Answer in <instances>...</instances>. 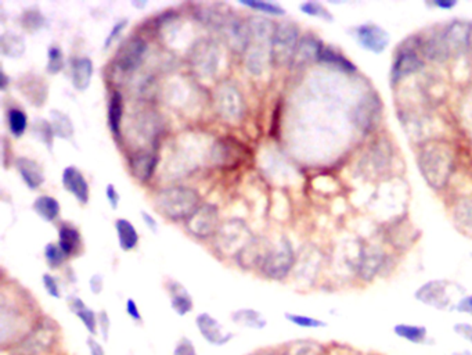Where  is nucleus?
<instances>
[{
    "instance_id": "ddd939ff",
    "label": "nucleus",
    "mask_w": 472,
    "mask_h": 355,
    "mask_svg": "<svg viewBox=\"0 0 472 355\" xmlns=\"http://www.w3.org/2000/svg\"><path fill=\"white\" fill-rule=\"evenodd\" d=\"M194 322L199 336L210 347H226L234 338V333L224 325H222V322L209 312H199L195 316Z\"/></svg>"
},
{
    "instance_id": "4468645a",
    "label": "nucleus",
    "mask_w": 472,
    "mask_h": 355,
    "mask_svg": "<svg viewBox=\"0 0 472 355\" xmlns=\"http://www.w3.org/2000/svg\"><path fill=\"white\" fill-rule=\"evenodd\" d=\"M352 37L360 48L367 52L381 55L389 45V34L374 23H366L352 28Z\"/></svg>"
},
{
    "instance_id": "c03bdc74",
    "label": "nucleus",
    "mask_w": 472,
    "mask_h": 355,
    "mask_svg": "<svg viewBox=\"0 0 472 355\" xmlns=\"http://www.w3.org/2000/svg\"><path fill=\"white\" fill-rule=\"evenodd\" d=\"M66 67V59H64V53L61 50L60 46H50L48 49V66H46V71L50 75H57L60 74Z\"/></svg>"
},
{
    "instance_id": "680f3d73",
    "label": "nucleus",
    "mask_w": 472,
    "mask_h": 355,
    "mask_svg": "<svg viewBox=\"0 0 472 355\" xmlns=\"http://www.w3.org/2000/svg\"><path fill=\"white\" fill-rule=\"evenodd\" d=\"M248 355H283V354L279 347V348H259L257 351H253Z\"/></svg>"
},
{
    "instance_id": "393cba45",
    "label": "nucleus",
    "mask_w": 472,
    "mask_h": 355,
    "mask_svg": "<svg viewBox=\"0 0 472 355\" xmlns=\"http://www.w3.org/2000/svg\"><path fill=\"white\" fill-rule=\"evenodd\" d=\"M95 73L93 60L88 56L78 57L74 60L72 73H71V82L77 92H86L92 84Z\"/></svg>"
},
{
    "instance_id": "58836bf2",
    "label": "nucleus",
    "mask_w": 472,
    "mask_h": 355,
    "mask_svg": "<svg viewBox=\"0 0 472 355\" xmlns=\"http://www.w3.org/2000/svg\"><path fill=\"white\" fill-rule=\"evenodd\" d=\"M8 125H9V131H10L12 136L19 139L27 132L28 115L21 108L12 107L8 111Z\"/></svg>"
},
{
    "instance_id": "aec40b11",
    "label": "nucleus",
    "mask_w": 472,
    "mask_h": 355,
    "mask_svg": "<svg viewBox=\"0 0 472 355\" xmlns=\"http://www.w3.org/2000/svg\"><path fill=\"white\" fill-rule=\"evenodd\" d=\"M158 164V154L154 148L140 150L130 157V172L140 182L150 181Z\"/></svg>"
},
{
    "instance_id": "052dcab7",
    "label": "nucleus",
    "mask_w": 472,
    "mask_h": 355,
    "mask_svg": "<svg viewBox=\"0 0 472 355\" xmlns=\"http://www.w3.org/2000/svg\"><path fill=\"white\" fill-rule=\"evenodd\" d=\"M433 6L442 10H450L457 6V2L455 0H436V2H433Z\"/></svg>"
},
{
    "instance_id": "20e7f679",
    "label": "nucleus",
    "mask_w": 472,
    "mask_h": 355,
    "mask_svg": "<svg viewBox=\"0 0 472 355\" xmlns=\"http://www.w3.org/2000/svg\"><path fill=\"white\" fill-rule=\"evenodd\" d=\"M418 165L428 185L433 189H440L446 185L451 173L453 160L449 148L431 146L420 153Z\"/></svg>"
},
{
    "instance_id": "13d9d810",
    "label": "nucleus",
    "mask_w": 472,
    "mask_h": 355,
    "mask_svg": "<svg viewBox=\"0 0 472 355\" xmlns=\"http://www.w3.org/2000/svg\"><path fill=\"white\" fill-rule=\"evenodd\" d=\"M89 289L95 296L101 294L104 290V276L101 274L92 275V278L89 279Z\"/></svg>"
},
{
    "instance_id": "49530a36",
    "label": "nucleus",
    "mask_w": 472,
    "mask_h": 355,
    "mask_svg": "<svg viewBox=\"0 0 472 355\" xmlns=\"http://www.w3.org/2000/svg\"><path fill=\"white\" fill-rule=\"evenodd\" d=\"M457 224L466 232H472V202H462L455 210Z\"/></svg>"
},
{
    "instance_id": "c9c22d12",
    "label": "nucleus",
    "mask_w": 472,
    "mask_h": 355,
    "mask_svg": "<svg viewBox=\"0 0 472 355\" xmlns=\"http://www.w3.org/2000/svg\"><path fill=\"white\" fill-rule=\"evenodd\" d=\"M32 209H34L35 214L46 222L56 221L60 215V211H61L60 203L49 195H42V196L37 198V200L32 204Z\"/></svg>"
},
{
    "instance_id": "0eeeda50",
    "label": "nucleus",
    "mask_w": 472,
    "mask_h": 355,
    "mask_svg": "<svg viewBox=\"0 0 472 355\" xmlns=\"http://www.w3.org/2000/svg\"><path fill=\"white\" fill-rule=\"evenodd\" d=\"M213 104L216 113L227 122H239L244 117V97L230 82H223L215 89Z\"/></svg>"
},
{
    "instance_id": "de8ad7c7",
    "label": "nucleus",
    "mask_w": 472,
    "mask_h": 355,
    "mask_svg": "<svg viewBox=\"0 0 472 355\" xmlns=\"http://www.w3.org/2000/svg\"><path fill=\"white\" fill-rule=\"evenodd\" d=\"M42 285H43V289L46 290V293H48L52 298L60 300V298L63 297L61 287H60V282H59L57 276H55L53 274L45 272V274L42 275Z\"/></svg>"
},
{
    "instance_id": "cd10ccee",
    "label": "nucleus",
    "mask_w": 472,
    "mask_h": 355,
    "mask_svg": "<svg viewBox=\"0 0 472 355\" xmlns=\"http://www.w3.org/2000/svg\"><path fill=\"white\" fill-rule=\"evenodd\" d=\"M280 351L283 355H326L327 347L315 340L301 338L283 344Z\"/></svg>"
},
{
    "instance_id": "473e14b6",
    "label": "nucleus",
    "mask_w": 472,
    "mask_h": 355,
    "mask_svg": "<svg viewBox=\"0 0 472 355\" xmlns=\"http://www.w3.org/2000/svg\"><path fill=\"white\" fill-rule=\"evenodd\" d=\"M122 118H124V97L118 90H115V92H112V95L110 97L108 113H107L108 128L115 137H118L121 135Z\"/></svg>"
},
{
    "instance_id": "4be33fe9",
    "label": "nucleus",
    "mask_w": 472,
    "mask_h": 355,
    "mask_svg": "<svg viewBox=\"0 0 472 355\" xmlns=\"http://www.w3.org/2000/svg\"><path fill=\"white\" fill-rule=\"evenodd\" d=\"M472 24L466 21H453L443 30L444 41L451 52H462L469 46Z\"/></svg>"
},
{
    "instance_id": "72a5a7b5",
    "label": "nucleus",
    "mask_w": 472,
    "mask_h": 355,
    "mask_svg": "<svg viewBox=\"0 0 472 355\" xmlns=\"http://www.w3.org/2000/svg\"><path fill=\"white\" fill-rule=\"evenodd\" d=\"M50 122L55 131V136L67 142L74 143L75 136V126L71 117L60 110L50 111Z\"/></svg>"
},
{
    "instance_id": "37998d69",
    "label": "nucleus",
    "mask_w": 472,
    "mask_h": 355,
    "mask_svg": "<svg viewBox=\"0 0 472 355\" xmlns=\"http://www.w3.org/2000/svg\"><path fill=\"white\" fill-rule=\"evenodd\" d=\"M43 256H45L46 264L50 269H60L67 261V256L64 254V251L61 250L59 243L46 244L45 250H43Z\"/></svg>"
},
{
    "instance_id": "c85d7f7f",
    "label": "nucleus",
    "mask_w": 472,
    "mask_h": 355,
    "mask_svg": "<svg viewBox=\"0 0 472 355\" xmlns=\"http://www.w3.org/2000/svg\"><path fill=\"white\" fill-rule=\"evenodd\" d=\"M59 246L61 247V250L64 251V254L67 256V258L71 257H77L81 253V247H82V238L79 231L70 225V224H64L60 229H59Z\"/></svg>"
},
{
    "instance_id": "1a4fd4ad",
    "label": "nucleus",
    "mask_w": 472,
    "mask_h": 355,
    "mask_svg": "<svg viewBox=\"0 0 472 355\" xmlns=\"http://www.w3.org/2000/svg\"><path fill=\"white\" fill-rule=\"evenodd\" d=\"M147 50V42L139 35H132L119 45L112 64L121 74H132L141 67Z\"/></svg>"
},
{
    "instance_id": "8fccbe9b",
    "label": "nucleus",
    "mask_w": 472,
    "mask_h": 355,
    "mask_svg": "<svg viewBox=\"0 0 472 355\" xmlns=\"http://www.w3.org/2000/svg\"><path fill=\"white\" fill-rule=\"evenodd\" d=\"M128 24H129V20H128V19H122V20L117 21V23L112 26V28L110 30V32L107 34V37H106V39H104V49H106V50L110 49V48L114 45V42H115L117 39L121 38V35H122L124 31L126 30Z\"/></svg>"
},
{
    "instance_id": "5fc2aeb1",
    "label": "nucleus",
    "mask_w": 472,
    "mask_h": 355,
    "mask_svg": "<svg viewBox=\"0 0 472 355\" xmlns=\"http://www.w3.org/2000/svg\"><path fill=\"white\" fill-rule=\"evenodd\" d=\"M86 347H88L89 355H107L106 348H104L103 343L99 340V337L88 336V338H86Z\"/></svg>"
},
{
    "instance_id": "79ce46f5",
    "label": "nucleus",
    "mask_w": 472,
    "mask_h": 355,
    "mask_svg": "<svg viewBox=\"0 0 472 355\" xmlns=\"http://www.w3.org/2000/svg\"><path fill=\"white\" fill-rule=\"evenodd\" d=\"M240 5L266 16H286V9L282 5L273 2H264V0H240Z\"/></svg>"
},
{
    "instance_id": "0e129e2a",
    "label": "nucleus",
    "mask_w": 472,
    "mask_h": 355,
    "mask_svg": "<svg viewBox=\"0 0 472 355\" xmlns=\"http://www.w3.org/2000/svg\"><path fill=\"white\" fill-rule=\"evenodd\" d=\"M132 6L136 8V9H139V10H141V9H144V8L147 6V2H144V0H141V2H137V0H133Z\"/></svg>"
},
{
    "instance_id": "e433bc0d",
    "label": "nucleus",
    "mask_w": 472,
    "mask_h": 355,
    "mask_svg": "<svg viewBox=\"0 0 472 355\" xmlns=\"http://www.w3.org/2000/svg\"><path fill=\"white\" fill-rule=\"evenodd\" d=\"M317 60L324 63V64H328L331 67H335V68H340L342 71H346V73H355L356 71V66L352 61H349L344 55H341L340 52H337L331 46H324L323 45L322 49H320Z\"/></svg>"
},
{
    "instance_id": "5701e85b",
    "label": "nucleus",
    "mask_w": 472,
    "mask_h": 355,
    "mask_svg": "<svg viewBox=\"0 0 472 355\" xmlns=\"http://www.w3.org/2000/svg\"><path fill=\"white\" fill-rule=\"evenodd\" d=\"M67 304L70 311L81 320L82 326L86 329L88 336L99 337V327H97V312L90 308L79 296H70L67 298Z\"/></svg>"
},
{
    "instance_id": "864d4df0",
    "label": "nucleus",
    "mask_w": 472,
    "mask_h": 355,
    "mask_svg": "<svg viewBox=\"0 0 472 355\" xmlns=\"http://www.w3.org/2000/svg\"><path fill=\"white\" fill-rule=\"evenodd\" d=\"M450 311H455L458 314H465V315L472 316V294L462 296L461 298H458V301L454 303Z\"/></svg>"
},
{
    "instance_id": "6e6d98bb",
    "label": "nucleus",
    "mask_w": 472,
    "mask_h": 355,
    "mask_svg": "<svg viewBox=\"0 0 472 355\" xmlns=\"http://www.w3.org/2000/svg\"><path fill=\"white\" fill-rule=\"evenodd\" d=\"M453 332L461 338L472 344V325L468 322H457L453 325Z\"/></svg>"
},
{
    "instance_id": "f8f14e48",
    "label": "nucleus",
    "mask_w": 472,
    "mask_h": 355,
    "mask_svg": "<svg viewBox=\"0 0 472 355\" xmlns=\"http://www.w3.org/2000/svg\"><path fill=\"white\" fill-rule=\"evenodd\" d=\"M186 225L188 232L198 239H208L216 235L220 228L217 207L210 203L201 204L186 221Z\"/></svg>"
},
{
    "instance_id": "a878e982",
    "label": "nucleus",
    "mask_w": 472,
    "mask_h": 355,
    "mask_svg": "<svg viewBox=\"0 0 472 355\" xmlns=\"http://www.w3.org/2000/svg\"><path fill=\"white\" fill-rule=\"evenodd\" d=\"M230 319L237 325L250 330H264L268 326L266 316L255 308H239L231 312Z\"/></svg>"
},
{
    "instance_id": "338daca9",
    "label": "nucleus",
    "mask_w": 472,
    "mask_h": 355,
    "mask_svg": "<svg viewBox=\"0 0 472 355\" xmlns=\"http://www.w3.org/2000/svg\"><path fill=\"white\" fill-rule=\"evenodd\" d=\"M472 45V32H471V42H469V46Z\"/></svg>"
},
{
    "instance_id": "bb28decb",
    "label": "nucleus",
    "mask_w": 472,
    "mask_h": 355,
    "mask_svg": "<svg viewBox=\"0 0 472 355\" xmlns=\"http://www.w3.org/2000/svg\"><path fill=\"white\" fill-rule=\"evenodd\" d=\"M392 332L400 340H404L414 345H425L429 341V332L424 325L400 322L392 327Z\"/></svg>"
},
{
    "instance_id": "09e8293b",
    "label": "nucleus",
    "mask_w": 472,
    "mask_h": 355,
    "mask_svg": "<svg viewBox=\"0 0 472 355\" xmlns=\"http://www.w3.org/2000/svg\"><path fill=\"white\" fill-rule=\"evenodd\" d=\"M172 355H198V351H197L194 341L190 337L181 336L176 341L173 351H172Z\"/></svg>"
},
{
    "instance_id": "6e6552de",
    "label": "nucleus",
    "mask_w": 472,
    "mask_h": 355,
    "mask_svg": "<svg viewBox=\"0 0 472 355\" xmlns=\"http://www.w3.org/2000/svg\"><path fill=\"white\" fill-rule=\"evenodd\" d=\"M299 45V28L291 21L282 23L276 26L273 46H272V60L277 66H288L293 63L295 52Z\"/></svg>"
},
{
    "instance_id": "603ef678",
    "label": "nucleus",
    "mask_w": 472,
    "mask_h": 355,
    "mask_svg": "<svg viewBox=\"0 0 472 355\" xmlns=\"http://www.w3.org/2000/svg\"><path fill=\"white\" fill-rule=\"evenodd\" d=\"M125 311L128 314V316L130 318V320L136 325H141L143 323V315L141 311L137 305V303L135 301V298H128L125 303Z\"/></svg>"
},
{
    "instance_id": "f03ea898",
    "label": "nucleus",
    "mask_w": 472,
    "mask_h": 355,
    "mask_svg": "<svg viewBox=\"0 0 472 355\" xmlns=\"http://www.w3.org/2000/svg\"><path fill=\"white\" fill-rule=\"evenodd\" d=\"M157 210L168 220L187 221L201 206L199 193L188 186H170L159 191L155 196Z\"/></svg>"
},
{
    "instance_id": "9b49d317",
    "label": "nucleus",
    "mask_w": 472,
    "mask_h": 355,
    "mask_svg": "<svg viewBox=\"0 0 472 355\" xmlns=\"http://www.w3.org/2000/svg\"><path fill=\"white\" fill-rule=\"evenodd\" d=\"M220 53L217 46L209 41H198L190 53V64L197 77L202 79L213 78L219 70Z\"/></svg>"
},
{
    "instance_id": "a18cd8bd",
    "label": "nucleus",
    "mask_w": 472,
    "mask_h": 355,
    "mask_svg": "<svg viewBox=\"0 0 472 355\" xmlns=\"http://www.w3.org/2000/svg\"><path fill=\"white\" fill-rule=\"evenodd\" d=\"M299 10L309 17L320 19V20H324L327 23L334 21V16L319 2H304L299 5Z\"/></svg>"
},
{
    "instance_id": "3c124183",
    "label": "nucleus",
    "mask_w": 472,
    "mask_h": 355,
    "mask_svg": "<svg viewBox=\"0 0 472 355\" xmlns=\"http://www.w3.org/2000/svg\"><path fill=\"white\" fill-rule=\"evenodd\" d=\"M97 327L99 336L103 338V341H108L111 332V318L106 309L97 312Z\"/></svg>"
},
{
    "instance_id": "69168bd1",
    "label": "nucleus",
    "mask_w": 472,
    "mask_h": 355,
    "mask_svg": "<svg viewBox=\"0 0 472 355\" xmlns=\"http://www.w3.org/2000/svg\"><path fill=\"white\" fill-rule=\"evenodd\" d=\"M450 355H472L471 349H458V351H453Z\"/></svg>"
},
{
    "instance_id": "2eb2a0df",
    "label": "nucleus",
    "mask_w": 472,
    "mask_h": 355,
    "mask_svg": "<svg viewBox=\"0 0 472 355\" xmlns=\"http://www.w3.org/2000/svg\"><path fill=\"white\" fill-rule=\"evenodd\" d=\"M385 267V254L378 247H363L353 268L363 280H373Z\"/></svg>"
},
{
    "instance_id": "f3484780",
    "label": "nucleus",
    "mask_w": 472,
    "mask_h": 355,
    "mask_svg": "<svg viewBox=\"0 0 472 355\" xmlns=\"http://www.w3.org/2000/svg\"><path fill=\"white\" fill-rule=\"evenodd\" d=\"M61 182L64 189L70 192L82 206H86L89 203V184L86 182V178L83 176V173L77 166L70 165L63 171Z\"/></svg>"
},
{
    "instance_id": "bf43d9fd",
    "label": "nucleus",
    "mask_w": 472,
    "mask_h": 355,
    "mask_svg": "<svg viewBox=\"0 0 472 355\" xmlns=\"http://www.w3.org/2000/svg\"><path fill=\"white\" fill-rule=\"evenodd\" d=\"M140 217H141V220L144 221L146 227H147L153 233H157V232H158V222L155 221V218H154L150 213H147V211H140Z\"/></svg>"
},
{
    "instance_id": "4c0bfd02",
    "label": "nucleus",
    "mask_w": 472,
    "mask_h": 355,
    "mask_svg": "<svg viewBox=\"0 0 472 355\" xmlns=\"http://www.w3.org/2000/svg\"><path fill=\"white\" fill-rule=\"evenodd\" d=\"M20 21H21V27L31 34H35L43 30L46 26V17L43 16L42 10L38 6H31L26 9L20 17Z\"/></svg>"
},
{
    "instance_id": "a211bd4d",
    "label": "nucleus",
    "mask_w": 472,
    "mask_h": 355,
    "mask_svg": "<svg viewBox=\"0 0 472 355\" xmlns=\"http://www.w3.org/2000/svg\"><path fill=\"white\" fill-rule=\"evenodd\" d=\"M19 90L27 99V102L35 107H42L46 103L49 95L48 82L42 77L35 74L21 77L19 82Z\"/></svg>"
},
{
    "instance_id": "6ab92c4d",
    "label": "nucleus",
    "mask_w": 472,
    "mask_h": 355,
    "mask_svg": "<svg viewBox=\"0 0 472 355\" xmlns=\"http://www.w3.org/2000/svg\"><path fill=\"white\" fill-rule=\"evenodd\" d=\"M424 66L420 56H417L414 48L402 46L392 64V81L396 84L399 79L417 73Z\"/></svg>"
},
{
    "instance_id": "39448f33",
    "label": "nucleus",
    "mask_w": 472,
    "mask_h": 355,
    "mask_svg": "<svg viewBox=\"0 0 472 355\" xmlns=\"http://www.w3.org/2000/svg\"><path fill=\"white\" fill-rule=\"evenodd\" d=\"M297 262L295 251L287 238H282L279 243L269 249L262 265L261 272L271 280H283L294 269Z\"/></svg>"
},
{
    "instance_id": "a19ab883",
    "label": "nucleus",
    "mask_w": 472,
    "mask_h": 355,
    "mask_svg": "<svg viewBox=\"0 0 472 355\" xmlns=\"http://www.w3.org/2000/svg\"><path fill=\"white\" fill-rule=\"evenodd\" d=\"M32 135L43 143L49 151H53V144H55V131L52 126V122L45 119V118H37L34 125H32Z\"/></svg>"
},
{
    "instance_id": "423d86ee",
    "label": "nucleus",
    "mask_w": 472,
    "mask_h": 355,
    "mask_svg": "<svg viewBox=\"0 0 472 355\" xmlns=\"http://www.w3.org/2000/svg\"><path fill=\"white\" fill-rule=\"evenodd\" d=\"M254 239L250 228L246 222L240 220H231L220 225L219 231L216 232V244L220 249V253L226 256L237 254Z\"/></svg>"
},
{
    "instance_id": "412c9836",
    "label": "nucleus",
    "mask_w": 472,
    "mask_h": 355,
    "mask_svg": "<svg viewBox=\"0 0 472 355\" xmlns=\"http://www.w3.org/2000/svg\"><path fill=\"white\" fill-rule=\"evenodd\" d=\"M166 291L170 298V308L177 316L183 318L193 311L194 308L193 296L190 294V291L183 283L170 279L166 283Z\"/></svg>"
},
{
    "instance_id": "4d7b16f0",
    "label": "nucleus",
    "mask_w": 472,
    "mask_h": 355,
    "mask_svg": "<svg viewBox=\"0 0 472 355\" xmlns=\"http://www.w3.org/2000/svg\"><path fill=\"white\" fill-rule=\"evenodd\" d=\"M106 198H107V202H108V204H110V207L112 210H117L119 207L121 196H119L115 185H112V184L107 185V188H106Z\"/></svg>"
},
{
    "instance_id": "f704fd0d",
    "label": "nucleus",
    "mask_w": 472,
    "mask_h": 355,
    "mask_svg": "<svg viewBox=\"0 0 472 355\" xmlns=\"http://www.w3.org/2000/svg\"><path fill=\"white\" fill-rule=\"evenodd\" d=\"M322 46H323V44L319 42L315 37H312V35L304 37L299 41V45H298V49L295 52L293 63L304 64V63H309V61L317 60Z\"/></svg>"
},
{
    "instance_id": "2f4dec72",
    "label": "nucleus",
    "mask_w": 472,
    "mask_h": 355,
    "mask_svg": "<svg viewBox=\"0 0 472 355\" xmlns=\"http://www.w3.org/2000/svg\"><path fill=\"white\" fill-rule=\"evenodd\" d=\"M118 243L122 251H132L139 244V233L135 225L126 218H118L115 222Z\"/></svg>"
},
{
    "instance_id": "9d476101",
    "label": "nucleus",
    "mask_w": 472,
    "mask_h": 355,
    "mask_svg": "<svg viewBox=\"0 0 472 355\" xmlns=\"http://www.w3.org/2000/svg\"><path fill=\"white\" fill-rule=\"evenodd\" d=\"M451 286L453 283L446 279H432L422 283L414 291V298L422 305L439 311H450L454 305L451 298Z\"/></svg>"
},
{
    "instance_id": "7c9ffc66",
    "label": "nucleus",
    "mask_w": 472,
    "mask_h": 355,
    "mask_svg": "<svg viewBox=\"0 0 472 355\" xmlns=\"http://www.w3.org/2000/svg\"><path fill=\"white\" fill-rule=\"evenodd\" d=\"M26 38L17 32L8 31L0 37V52L8 59H20L26 55Z\"/></svg>"
},
{
    "instance_id": "b1692460",
    "label": "nucleus",
    "mask_w": 472,
    "mask_h": 355,
    "mask_svg": "<svg viewBox=\"0 0 472 355\" xmlns=\"http://www.w3.org/2000/svg\"><path fill=\"white\" fill-rule=\"evenodd\" d=\"M14 164L23 182L30 191H37L45 184V172L35 160L28 157H19Z\"/></svg>"
},
{
    "instance_id": "ea45409f",
    "label": "nucleus",
    "mask_w": 472,
    "mask_h": 355,
    "mask_svg": "<svg viewBox=\"0 0 472 355\" xmlns=\"http://www.w3.org/2000/svg\"><path fill=\"white\" fill-rule=\"evenodd\" d=\"M284 319L301 329H326L328 323L320 318H315L311 315L297 314V312H284Z\"/></svg>"
},
{
    "instance_id": "dca6fc26",
    "label": "nucleus",
    "mask_w": 472,
    "mask_h": 355,
    "mask_svg": "<svg viewBox=\"0 0 472 355\" xmlns=\"http://www.w3.org/2000/svg\"><path fill=\"white\" fill-rule=\"evenodd\" d=\"M243 155L240 143L230 137L219 139L210 151L212 161L219 168H235L243 161Z\"/></svg>"
},
{
    "instance_id": "7ed1b4c3",
    "label": "nucleus",
    "mask_w": 472,
    "mask_h": 355,
    "mask_svg": "<svg viewBox=\"0 0 472 355\" xmlns=\"http://www.w3.org/2000/svg\"><path fill=\"white\" fill-rule=\"evenodd\" d=\"M59 334L55 320L41 319L34 330L9 351L12 355H52L59 343Z\"/></svg>"
},
{
    "instance_id": "f257e3e1",
    "label": "nucleus",
    "mask_w": 472,
    "mask_h": 355,
    "mask_svg": "<svg viewBox=\"0 0 472 355\" xmlns=\"http://www.w3.org/2000/svg\"><path fill=\"white\" fill-rule=\"evenodd\" d=\"M276 26L265 17H251L248 20V45L244 52V63L248 73L261 77L272 60V46Z\"/></svg>"
},
{
    "instance_id": "c756f323",
    "label": "nucleus",
    "mask_w": 472,
    "mask_h": 355,
    "mask_svg": "<svg viewBox=\"0 0 472 355\" xmlns=\"http://www.w3.org/2000/svg\"><path fill=\"white\" fill-rule=\"evenodd\" d=\"M420 48L425 57L435 61H443L450 55V49L444 41L443 31H437L433 35H431L426 41L420 44Z\"/></svg>"
},
{
    "instance_id": "e2e57ef3",
    "label": "nucleus",
    "mask_w": 472,
    "mask_h": 355,
    "mask_svg": "<svg viewBox=\"0 0 472 355\" xmlns=\"http://www.w3.org/2000/svg\"><path fill=\"white\" fill-rule=\"evenodd\" d=\"M0 81H2V85H0V88H2V90L5 92L8 89V85H9V81H10L5 71H2V75H0Z\"/></svg>"
}]
</instances>
